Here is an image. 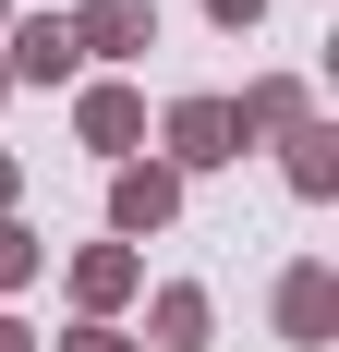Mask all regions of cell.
I'll return each mask as SVG.
<instances>
[{
  "label": "cell",
  "mask_w": 339,
  "mask_h": 352,
  "mask_svg": "<svg viewBox=\"0 0 339 352\" xmlns=\"http://www.w3.org/2000/svg\"><path fill=\"white\" fill-rule=\"evenodd\" d=\"M145 36H158V0H85L73 12V61L97 49V61H134Z\"/></svg>",
  "instance_id": "cell-1"
},
{
  "label": "cell",
  "mask_w": 339,
  "mask_h": 352,
  "mask_svg": "<svg viewBox=\"0 0 339 352\" xmlns=\"http://www.w3.org/2000/svg\"><path fill=\"white\" fill-rule=\"evenodd\" d=\"M170 158H182V170H206V158H242L231 98H182V109H170Z\"/></svg>",
  "instance_id": "cell-2"
},
{
  "label": "cell",
  "mask_w": 339,
  "mask_h": 352,
  "mask_svg": "<svg viewBox=\"0 0 339 352\" xmlns=\"http://www.w3.org/2000/svg\"><path fill=\"white\" fill-rule=\"evenodd\" d=\"M61 73H73V25H12L0 85H61Z\"/></svg>",
  "instance_id": "cell-3"
},
{
  "label": "cell",
  "mask_w": 339,
  "mask_h": 352,
  "mask_svg": "<svg viewBox=\"0 0 339 352\" xmlns=\"http://www.w3.org/2000/svg\"><path fill=\"white\" fill-rule=\"evenodd\" d=\"M327 316H339V280H327V267H291V292H279V328H291V340H327Z\"/></svg>",
  "instance_id": "cell-4"
},
{
  "label": "cell",
  "mask_w": 339,
  "mask_h": 352,
  "mask_svg": "<svg viewBox=\"0 0 339 352\" xmlns=\"http://www.w3.org/2000/svg\"><path fill=\"white\" fill-rule=\"evenodd\" d=\"M145 134V98L134 85H85V146H134Z\"/></svg>",
  "instance_id": "cell-5"
},
{
  "label": "cell",
  "mask_w": 339,
  "mask_h": 352,
  "mask_svg": "<svg viewBox=\"0 0 339 352\" xmlns=\"http://www.w3.org/2000/svg\"><path fill=\"white\" fill-rule=\"evenodd\" d=\"M170 207H182V182H170V170H121V195H109V219H121V231H158Z\"/></svg>",
  "instance_id": "cell-6"
},
{
  "label": "cell",
  "mask_w": 339,
  "mask_h": 352,
  "mask_svg": "<svg viewBox=\"0 0 339 352\" xmlns=\"http://www.w3.org/2000/svg\"><path fill=\"white\" fill-rule=\"evenodd\" d=\"M291 182H303V195L339 182V134H327V122H291Z\"/></svg>",
  "instance_id": "cell-7"
},
{
  "label": "cell",
  "mask_w": 339,
  "mask_h": 352,
  "mask_svg": "<svg viewBox=\"0 0 339 352\" xmlns=\"http://www.w3.org/2000/svg\"><path fill=\"white\" fill-rule=\"evenodd\" d=\"M145 352H206V292H158V340Z\"/></svg>",
  "instance_id": "cell-8"
},
{
  "label": "cell",
  "mask_w": 339,
  "mask_h": 352,
  "mask_svg": "<svg viewBox=\"0 0 339 352\" xmlns=\"http://www.w3.org/2000/svg\"><path fill=\"white\" fill-rule=\"evenodd\" d=\"M73 292H85V304H121V292H134V255H85Z\"/></svg>",
  "instance_id": "cell-9"
},
{
  "label": "cell",
  "mask_w": 339,
  "mask_h": 352,
  "mask_svg": "<svg viewBox=\"0 0 339 352\" xmlns=\"http://www.w3.org/2000/svg\"><path fill=\"white\" fill-rule=\"evenodd\" d=\"M25 267H36V231H12V219H0V292L25 280Z\"/></svg>",
  "instance_id": "cell-10"
},
{
  "label": "cell",
  "mask_w": 339,
  "mask_h": 352,
  "mask_svg": "<svg viewBox=\"0 0 339 352\" xmlns=\"http://www.w3.org/2000/svg\"><path fill=\"white\" fill-rule=\"evenodd\" d=\"M73 352H134V340H121V328H73Z\"/></svg>",
  "instance_id": "cell-11"
},
{
  "label": "cell",
  "mask_w": 339,
  "mask_h": 352,
  "mask_svg": "<svg viewBox=\"0 0 339 352\" xmlns=\"http://www.w3.org/2000/svg\"><path fill=\"white\" fill-rule=\"evenodd\" d=\"M206 12H218V25H255V12H267V0H206Z\"/></svg>",
  "instance_id": "cell-12"
},
{
  "label": "cell",
  "mask_w": 339,
  "mask_h": 352,
  "mask_svg": "<svg viewBox=\"0 0 339 352\" xmlns=\"http://www.w3.org/2000/svg\"><path fill=\"white\" fill-rule=\"evenodd\" d=\"M0 352H36V340H25V328H12V316H0Z\"/></svg>",
  "instance_id": "cell-13"
},
{
  "label": "cell",
  "mask_w": 339,
  "mask_h": 352,
  "mask_svg": "<svg viewBox=\"0 0 339 352\" xmlns=\"http://www.w3.org/2000/svg\"><path fill=\"white\" fill-rule=\"evenodd\" d=\"M0 207H12V170H0Z\"/></svg>",
  "instance_id": "cell-14"
}]
</instances>
